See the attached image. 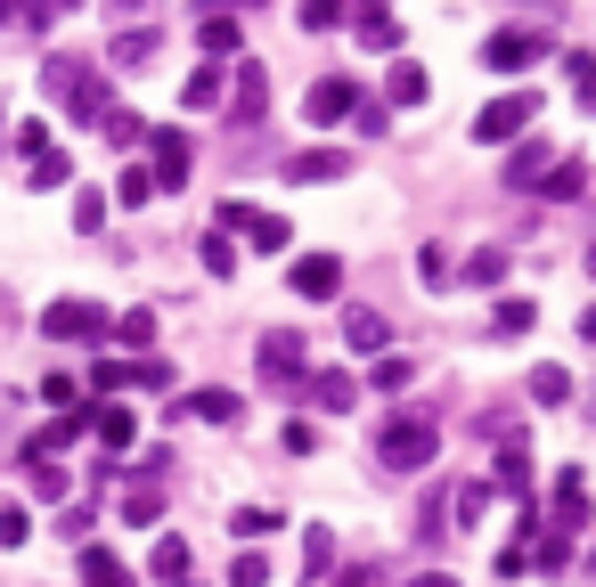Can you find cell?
I'll return each mask as SVG.
<instances>
[{
	"mask_svg": "<svg viewBox=\"0 0 596 587\" xmlns=\"http://www.w3.org/2000/svg\"><path fill=\"white\" fill-rule=\"evenodd\" d=\"M41 90H50L57 107L74 115V131H91V122H107V115H115L107 74H98V66H82V57H50V66H41Z\"/></svg>",
	"mask_w": 596,
	"mask_h": 587,
	"instance_id": "1",
	"label": "cell"
},
{
	"mask_svg": "<svg viewBox=\"0 0 596 587\" xmlns=\"http://www.w3.org/2000/svg\"><path fill=\"white\" fill-rule=\"evenodd\" d=\"M434 440H441L434 416H408V408H401L393 425L376 433V457H384L393 473H425V466H434Z\"/></svg>",
	"mask_w": 596,
	"mask_h": 587,
	"instance_id": "2",
	"label": "cell"
},
{
	"mask_svg": "<svg viewBox=\"0 0 596 587\" xmlns=\"http://www.w3.org/2000/svg\"><path fill=\"white\" fill-rule=\"evenodd\" d=\"M41 334H50V343H107V334H115V319H107V302L57 294V302L41 310Z\"/></svg>",
	"mask_w": 596,
	"mask_h": 587,
	"instance_id": "3",
	"label": "cell"
},
{
	"mask_svg": "<svg viewBox=\"0 0 596 587\" xmlns=\"http://www.w3.org/2000/svg\"><path fill=\"white\" fill-rule=\"evenodd\" d=\"M254 367H262V384L302 392V367H311V351H302V327H270V334L254 343Z\"/></svg>",
	"mask_w": 596,
	"mask_h": 587,
	"instance_id": "4",
	"label": "cell"
},
{
	"mask_svg": "<svg viewBox=\"0 0 596 587\" xmlns=\"http://www.w3.org/2000/svg\"><path fill=\"white\" fill-rule=\"evenodd\" d=\"M523 122H540V90H507V98H490V107L475 115V139L482 147H507L523 131Z\"/></svg>",
	"mask_w": 596,
	"mask_h": 587,
	"instance_id": "5",
	"label": "cell"
},
{
	"mask_svg": "<svg viewBox=\"0 0 596 587\" xmlns=\"http://www.w3.org/2000/svg\"><path fill=\"white\" fill-rule=\"evenodd\" d=\"M262 115H270V66L237 57V66H230V122H237V131H254Z\"/></svg>",
	"mask_w": 596,
	"mask_h": 587,
	"instance_id": "6",
	"label": "cell"
},
{
	"mask_svg": "<svg viewBox=\"0 0 596 587\" xmlns=\"http://www.w3.org/2000/svg\"><path fill=\"white\" fill-rule=\"evenodd\" d=\"M302 115H311L319 131H336L343 115H360V82L352 74H319L311 90H302Z\"/></svg>",
	"mask_w": 596,
	"mask_h": 587,
	"instance_id": "7",
	"label": "cell"
},
{
	"mask_svg": "<svg viewBox=\"0 0 596 587\" xmlns=\"http://www.w3.org/2000/svg\"><path fill=\"white\" fill-rule=\"evenodd\" d=\"M540 50H547V33H531V25H499V33L482 41V66H490V74H523Z\"/></svg>",
	"mask_w": 596,
	"mask_h": 587,
	"instance_id": "8",
	"label": "cell"
},
{
	"mask_svg": "<svg viewBox=\"0 0 596 587\" xmlns=\"http://www.w3.org/2000/svg\"><path fill=\"white\" fill-rule=\"evenodd\" d=\"M540 522H547L556 538H572V531L588 522V481H581V466H564V473H556V506H547Z\"/></svg>",
	"mask_w": 596,
	"mask_h": 587,
	"instance_id": "9",
	"label": "cell"
},
{
	"mask_svg": "<svg viewBox=\"0 0 596 587\" xmlns=\"http://www.w3.org/2000/svg\"><path fill=\"white\" fill-rule=\"evenodd\" d=\"M156 147V196H180L189 188V131H148Z\"/></svg>",
	"mask_w": 596,
	"mask_h": 587,
	"instance_id": "10",
	"label": "cell"
},
{
	"mask_svg": "<svg viewBox=\"0 0 596 587\" xmlns=\"http://www.w3.org/2000/svg\"><path fill=\"white\" fill-rule=\"evenodd\" d=\"M295 294L302 302H336L343 294V254H302L295 262Z\"/></svg>",
	"mask_w": 596,
	"mask_h": 587,
	"instance_id": "11",
	"label": "cell"
},
{
	"mask_svg": "<svg viewBox=\"0 0 596 587\" xmlns=\"http://www.w3.org/2000/svg\"><path fill=\"white\" fill-rule=\"evenodd\" d=\"M302 401L327 408V416H343V408L360 401V375L352 367H319V375H302Z\"/></svg>",
	"mask_w": 596,
	"mask_h": 587,
	"instance_id": "12",
	"label": "cell"
},
{
	"mask_svg": "<svg viewBox=\"0 0 596 587\" xmlns=\"http://www.w3.org/2000/svg\"><path fill=\"white\" fill-rule=\"evenodd\" d=\"M343 172H352V156H343V147H302V156H286V180H295V188L343 180Z\"/></svg>",
	"mask_w": 596,
	"mask_h": 587,
	"instance_id": "13",
	"label": "cell"
},
{
	"mask_svg": "<svg viewBox=\"0 0 596 587\" xmlns=\"http://www.w3.org/2000/svg\"><path fill=\"white\" fill-rule=\"evenodd\" d=\"M148 579H156V587H189V538L163 531L156 547H148Z\"/></svg>",
	"mask_w": 596,
	"mask_h": 587,
	"instance_id": "14",
	"label": "cell"
},
{
	"mask_svg": "<svg viewBox=\"0 0 596 587\" xmlns=\"http://www.w3.org/2000/svg\"><path fill=\"white\" fill-rule=\"evenodd\" d=\"M221 98H230V66H213V57H204V66L189 74V82H180V107H221Z\"/></svg>",
	"mask_w": 596,
	"mask_h": 587,
	"instance_id": "15",
	"label": "cell"
},
{
	"mask_svg": "<svg viewBox=\"0 0 596 587\" xmlns=\"http://www.w3.org/2000/svg\"><path fill=\"white\" fill-rule=\"evenodd\" d=\"M343 343H352V351H376V360H384V343H393V327H384V310H343Z\"/></svg>",
	"mask_w": 596,
	"mask_h": 587,
	"instance_id": "16",
	"label": "cell"
},
{
	"mask_svg": "<svg viewBox=\"0 0 596 587\" xmlns=\"http://www.w3.org/2000/svg\"><path fill=\"white\" fill-rule=\"evenodd\" d=\"M490 490L531 498V449H523V440H507V449H499V473H490Z\"/></svg>",
	"mask_w": 596,
	"mask_h": 587,
	"instance_id": "17",
	"label": "cell"
},
{
	"mask_svg": "<svg viewBox=\"0 0 596 587\" xmlns=\"http://www.w3.org/2000/svg\"><path fill=\"white\" fill-rule=\"evenodd\" d=\"M74 555H82V587H131V572L115 563V547H98V538H91V547H74Z\"/></svg>",
	"mask_w": 596,
	"mask_h": 587,
	"instance_id": "18",
	"label": "cell"
},
{
	"mask_svg": "<svg viewBox=\"0 0 596 587\" xmlns=\"http://www.w3.org/2000/svg\"><path fill=\"white\" fill-rule=\"evenodd\" d=\"M547 172H556L547 139H531V147H515V156H507V188H531V180H547Z\"/></svg>",
	"mask_w": 596,
	"mask_h": 587,
	"instance_id": "19",
	"label": "cell"
},
{
	"mask_svg": "<svg viewBox=\"0 0 596 587\" xmlns=\"http://www.w3.org/2000/svg\"><path fill=\"white\" fill-rule=\"evenodd\" d=\"M531 319H540V302H523V294H507V302L490 310V334H499V343H515V334H531Z\"/></svg>",
	"mask_w": 596,
	"mask_h": 587,
	"instance_id": "20",
	"label": "cell"
},
{
	"mask_svg": "<svg viewBox=\"0 0 596 587\" xmlns=\"http://www.w3.org/2000/svg\"><path fill=\"white\" fill-rule=\"evenodd\" d=\"M490 498H499L490 481H458V490H449V514H458V531H475V522L490 514Z\"/></svg>",
	"mask_w": 596,
	"mask_h": 587,
	"instance_id": "21",
	"label": "cell"
},
{
	"mask_svg": "<svg viewBox=\"0 0 596 587\" xmlns=\"http://www.w3.org/2000/svg\"><path fill=\"white\" fill-rule=\"evenodd\" d=\"M384 90H393V107H425V98H434V74H425V66H408V57H401Z\"/></svg>",
	"mask_w": 596,
	"mask_h": 587,
	"instance_id": "22",
	"label": "cell"
},
{
	"mask_svg": "<svg viewBox=\"0 0 596 587\" xmlns=\"http://www.w3.org/2000/svg\"><path fill=\"white\" fill-rule=\"evenodd\" d=\"M245 237H254V254H286L295 228H286V213H245Z\"/></svg>",
	"mask_w": 596,
	"mask_h": 587,
	"instance_id": "23",
	"label": "cell"
},
{
	"mask_svg": "<svg viewBox=\"0 0 596 587\" xmlns=\"http://www.w3.org/2000/svg\"><path fill=\"white\" fill-rule=\"evenodd\" d=\"M237 392H221V384H204V392H189V416H204V425H237Z\"/></svg>",
	"mask_w": 596,
	"mask_h": 587,
	"instance_id": "24",
	"label": "cell"
},
{
	"mask_svg": "<svg viewBox=\"0 0 596 587\" xmlns=\"http://www.w3.org/2000/svg\"><path fill=\"white\" fill-rule=\"evenodd\" d=\"M540 188H547V204H572V196L588 188V163H581V156H556V172H547Z\"/></svg>",
	"mask_w": 596,
	"mask_h": 587,
	"instance_id": "25",
	"label": "cell"
},
{
	"mask_svg": "<svg viewBox=\"0 0 596 587\" xmlns=\"http://www.w3.org/2000/svg\"><path fill=\"white\" fill-rule=\"evenodd\" d=\"M458 278H466V286H482V294H490V286H507V254H499V245H482V254H466V262H458Z\"/></svg>",
	"mask_w": 596,
	"mask_h": 587,
	"instance_id": "26",
	"label": "cell"
},
{
	"mask_svg": "<svg viewBox=\"0 0 596 587\" xmlns=\"http://www.w3.org/2000/svg\"><path fill=\"white\" fill-rule=\"evenodd\" d=\"M107 57H115V66H139V57H156V25H123V33L107 41Z\"/></svg>",
	"mask_w": 596,
	"mask_h": 587,
	"instance_id": "27",
	"label": "cell"
},
{
	"mask_svg": "<svg viewBox=\"0 0 596 587\" xmlns=\"http://www.w3.org/2000/svg\"><path fill=\"white\" fill-rule=\"evenodd\" d=\"M91 433L107 440V449H131V440H139V425H131V408H91Z\"/></svg>",
	"mask_w": 596,
	"mask_h": 587,
	"instance_id": "28",
	"label": "cell"
},
{
	"mask_svg": "<svg viewBox=\"0 0 596 587\" xmlns=\"http://www.w3.org/2000/svg\"><path fill=\"white\" fill-rule=\"evenodd\" d=\"M115 343H131L139 360H148V351H156V310H123V319H115Z\"/></svg>",
	"mask_w": 596,
	"mask_h": 587,
	"instance_id": "29",
	"label": "cell"
},
{
	"mask_svg": "<svg viewBox=\"0 0 596 587\" xmlns=\"http://www.w3.org/2000/svg\"><path fill=\"white\" fill-rule=\"evenodd\" d=\"M327 563H336V531H327V522H311V531H302V579H319Z\"/></svg>",
	"mask_w": 596,
	"mask_h": 587,
	"instance_id": "30",
	"label": "cell"
},
{
	"mask_svg": "<svg viewBox=\"0 0 596 587\" xmlns=\"http://www.w3.org/2000/svg\"><path fill=\"white\" fill-rule=\"evenodd\" d=\"M523 392H531L540 408H564V401H572V375H564V367H540V375H531Z\"/></svg>",
	"mask_w": 596,
	"mask_h": 587,
	"instance_id": "31",
	"label": "cell"
},
{
	"mask_svg": "<svg viewBox=\"0 0 596 587\" xmlns=\"http://www.w3.org/2000/svg\"><path fill=\"white\" fill-rule=\"evenodd\" d=\"M123 522H139V531H148V522H163V490H156V481H139V490L123 498Z\"/></svg>",
	"mask_w": 596,
	"mask_h": 587,
	"instance_id": "32",
	"label": "cell"
},
{
	"mask_svg": "<svg viewBox=\"0 0 596 587\" xmlns=\"http://www.w3.org/2000/svg\"><path fill=\"white\" fill-rule=\"evenodd\" d=\"M25 180H33V188H66V180H74V156H66V147H50L41 163H25Z\"/></svg>",
	"mask_w": 596,
	"mask_h": 587,
	"instance_id": "33",
	"label": "cell"
},
{
	"mask_svg": "<svg viewBox=\"0 0 596 587\" xmlns=\"http://www.w3.org/2000/svg\"><path fill=\"white\" fill-rule=\"evenodd\" d=\"M148 196H156V172H148V163H131V172H123V188H115V204H131V213H148Z\"/></svg>",
	"mask_w": 596,
	"mask_h": 587,
	"instance_id": "34",
	"label": "cell"
},
{
	"mask_svg": "<svg viewBox=\"0 0 596 587\" xmlns=\"http://www.w3.org/2000/svg\"><path fill=\"white\" fill-rule=\"evenodd\" d=\"M196 41H204V57H230V50H237V17H204Z\"/></svg>",
	"mask_w": 596,
	"mask_h": 587,
	"instance_id": "35",
	"label": "cell"
},
{
	"mask_svg": "<svg viewBox=\"0 0 596 587\" xmlns=\"http://www.w3.org/2000/svg\"><path fill=\"white\" fill-rule=\"evenodd\" d=\"M360 41H368V50H393V41H401L393 9H360Z\"/></svg>",
	"mask_w": 596,
	"mask_h": 587,
	"instance_id": "36",
	"label": "cell"
},
{
	"mask_svg": "<svg viewBox=\"0 0 596 587\" xmlns=\"http://www.w3.org/2000/svg\"><path fill=\"white\" fill-rule=\"evenodd\" d=\"M131 392H172V360H131Z\"/></svg>",
	"mask_w": 596,
	"mask_h": 587,
	"instance_id": "37",
	"label": "cell"
},
{
	"mask_svg": "<svg viewBox=\"0 0 596 587\" xmlns=\"http://www.w3.org/2000/svg\"><path fill=\"white\" fill-rule=\"evenodd\" d=\"M74 228H82V237L107 228V196H98V188H82V196H74Z\"/></svg>",
	"mask_w": 596,
	"mask_h": 587,
	"instance_id": "38",
	"label": "cell"
},
{
	"mask_svg": "<svg viewBox=\"0 0 596 587\" xmlns=\"http://www.w3.org/2000/svg\"><path fill=\"white\" fill-rule=\"evenodd\" d=\"M17 156H25V163H41V156H50V122H41V115H25V122H17Z\"/></svg>",
	"mask_w": 596,
	"mask_h": 587,
	"instance_id": "39",
	"label": "cell"
},
{
	"mask_svg": "<svg viewBox=\"0 0 596 587\" xmlns=\"http://www.w3.org/2000/svg\"><path fill=\"white\" fill-rule=\"evenodd\" d=\"M417 278H425V286H458V262H449L441 245H425V254H417Z\"/></svg>",
	"mask_w": 596,
	"mask_h": 587,
	"instance_id": "40",
	"label": "cell"
},
{
	"mask_svg": "<svg viewBox=\"0 0 596 587\" xmlns=\"http://www.w3.org/2000/svg\"><path fill=\"white\" fill-rule=\"evenodd\" d=\"M408 375H417V367H408L401 351H384V360H376V375H368V384H376V392H408Z\"/></svg>",
	"mask_w": 596,
	"mask_h": 587,
	"instance_id": "41",
	"label": "cell"
},
{
	"mask_svg": "<svg viewBox=\"0 0 596 587\" xmlns=\"http://www.w3.org/2000/svg\"><path fill=\"white\" fill-rule=\"evenodd\" d=\"M230 531H237V538H270V531H278V514H270V506H237V514H230Z\"/></svg>",
	"mask_w": 596,
	"mask_h": 587,
	"instance_id": "42",
	"label": "cell"
},
{
	"mask_svg": "<svg viewBox=\"0 0 596 587\" xmlns=\"http://www.w3.org/2000/svg\"><path fill=\"white\" fill-rule=\"evenodd\" d=\"M230 587H270V555H237L230 563Z\"/></svg>",
	"mask_w": 596,
	"mask_h": 587,
	"instance_id": "43",
	"label": "cell"
},
{
	"mask_svg": "<svg viewBox=\"0 0 596 587\" xmlns=\"http://www.w3.org/2000/svg\"><path fill=\"white\" fill-rule=\"evenodd\" d=\"M204 269H213V278H230V269H237V245L221 237V228H213V237H204Z\"/></svg>",
	"mask_w": 596,
	"mask_h": 587,
	"instance_id": "44",
	"label": "cell"
},
{
	"mask_svg": "<svg viewBox=\"0 0 596 587\" xmlns=\"http://www.w3.org/2000/svg\"><path fill=\"white\" fill-rule=\"evenodd\" d=\"M33 498H66V466H57V457H41V466H33Z\"/></svg>",
	"mask_w": 596,
	"mask_h": 587,
	"instance_id": "45",
	"label": "cell"
},
{
	"mask_svg": "<svg viewBox=\"0 0 596 587\" xmlns=\"http://www.w3.org/2000/svg\"><path fill=\"white\" fill-rule=\"evenodd\" d=\"M57 538H66V547H91V506H66V514H57Z\"/></svg>",
	"mask_w": 596,
	"mask_h": 587,
	"instance_id": "46",
	"label": "cell"
},
{
	"mask_svg": "<svg viewBox=\"0 0 596 587\" xmlns=\"http://www.w3.org/2000/svg\"><path fill=\"white\" fill-rule=\"evenodd\" d=\"M41 401H50V408H82V384H74V375H50V384H41Z\"/></svg>",
	"mask_w": 596,
	"mask_h": 587,
	"instance_id": "47",
	"label": "cell"
},
{
	"mask_svg": "<svg viewBox=\"0 0 596 587\" xmlns=\"http://www.w3.org/2000/svg\"><path fill=\"white\" fill-rule=\"evenodd\" d=\"M572 98L596 115V57H572Z\"/></svg>",
	"mask_w": 596,
	"mask_h": 587,
	"instance_id": "48",
	"label": "cell"
},
{
	"mask_svg": "<svg viewBox=\"0 0 596 587\" xmlns=\"http://www.w3.org/2000/svg\"><path fill=\"white\" fill-rule=\"evenodd\" d=\"M302 25H311V33H336L343 9H336V0H302Z\"/></svg>",
	"mask_w": 596,
	"mask_h": 587,
	"instance_id": "49",
	"label": "cell"
},
{
	"mask_svg": "<svg viewBox=\"0 0 596 587\" xmlns=\"http://www.w3.org/2000/svg\"><path fill=\"white\" fill-rule=\"evenodd\" d=\"M25 538H33V514L9 506V514H0V547H25Z\"/></svg>",
	"mask_w": 596,
	"mask_h": 587,
	"instance_id": "50",
	"label": "cell"
},
{
	"mask_svg": "<svg viewBox=\"0 0 596 587\" xmlns=\"http://www.w3.org/2000/svg\"><path fill=\"white\" fill-rule=\"evenodd\" d=\"M98 131H107L115 147H139V131H148V122H139V115H107V122H98Z\"/></svg>",
	"mask_w": 596,
	"mask_h": 587,
	"instance_id": "51",
	"label": "cell"
},
{
	"mask_svg": "<svg viewBox=\"0 0 596 587\" xmlns=\"http://www.w3.org/2000/svg\"><path fill=\"white\" fill-rule=\"evenodd\" d=\"M564 563H572V538L547 531V538H540V572H564Z\"/></svg>",
	"mask_w": 596,
	"mask_h": 587,
	"instance_id": "52",
	"label": "cell"
},
{
	"mask_svg": "<svg viewBox=\"0 0 596 587\" xmlns=\"http://www.w3.org/2000/svg\"><path fill=\"white\" fill-rule=\"evenodd\" d=\"M91 384H98V392H123V384H131V367H123V360H98Z\"/></svg>",
	"mask_w": 596,
	"mask_h": 587,
	"instance_id": "53",
	"label": "cell"
},
{
	"mask_svg": "<svg viewBox=\"0 0 596 587\" xmlns=\"http://www.w3.org/2000/svg\"><path fill=\"white\" fill-rule=\"evenodd\" d=\"M336 587H384V572H376V563H352V572H343Z\"/></svg>",
	"mask_w": 596,
	"mask_h": 587,
	"instance_id": "54",
	"label": "cell"
},
{
	"mask_svg": "<svg viewBox=\"0 0 596 587\" xmlns=\"http://www.w3.org/2000/svg\"><path fill=\"white\" fill-rule=\"evenodd\" d=\"M408 587H458V579H449V572H417V579H408Z\"/></svg>",
	"mask_w": 596,
	"mask_h": 587,
	"instance_id": "55",
	"label": "cell"
},
{
	"mask_svg": "<svg viewBox=\"0 0 596 587\" xmlns=\"http://www.w3.org/2000/svg\"><path fill=\"white\" fill-rule=\"evenodd\" d=\"M572 334H581V343H596V310H581V327H572Z\"/></svg>",
	"mask_w": 596,
	"mask_h": 587,
	"instance_id": "56",
	"label": "cell"
},
{
	"mask_svg": "<svg viewBox=\"0 0 596 587\" xmlns=\"http://www.w3.org/2000/svg\"><path fill=\"white\" fill-rule=\"evenodd\" d=\"M9 17H17V9H9V0H0V25H9Z\"/></svg>",
	"mask_w": 596,
	"mask_h": 587,
	"instance_id": "57",
	"label": "cell"
},
{
	"mask_svg": "<svg viewBox=\"0 0 596 587\" xmlns=\"http://www.w3.org/2000/svg\"><path fill=\"white\" fill-rule=\"evenodd\" d=\"M588 278H596V245H588Z\"/></svg>",
	"mask_w": 596,
	"mask_h": 587,
	"instance_id": "58",
	"label": "cell"
},
{
	"mask_svg": "<svg viewBox=\"0 0 596 587\" xmlns=\"http://www.w3.org/2000/svg\"><path fill=\"white\" fill-rule=\"evenodd\" d=\"M588 425H596V408H588Z\"/></svg>",
	"mask_w": 596,
	"mask_h": 587,
	"instance_id": "59",
	"label": "cell"
}]
</instances>
